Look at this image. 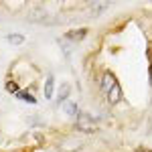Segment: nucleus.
<instances>
[{"instance_id":"1","label":"nucleus","mask_w":152,"mask_h":152,"mask_svg":"<svg viewBox=\"0 0 152 152\" xmlns=\"http://www.w3.org/2000/svg\"><path fill=\"white\" fill-rule=\"evenodd\" d=\"M77 122V130H81V132H91V130L95 128V120L89 114H85V112H81V114H77V118H75Z\"/></svg>"},{"instance_id":"2","label":"nucleus","mask_w":152,"mask_h":152,"mask_svg":"<svg viewBox=\"0 0 152 152\" xmlns=\"http://www.w3.org/2000/svg\"><path fill=\"white\" fill-rule=\"evenodd\" d=\"M114 85H118L116 77H114V73H112V71H105V73H104V77H102V89H104L105 94H110Z\"/></svg>"},{"instance_id":"3","label":"nucleus","mask_w":152,"mask_h":152,"mask_svg":"<svg viewBox=\"0 0 152 152\" xmlns=\"http://www.w3.org/2000/svg\"><path fill=\"white\" fill-rule=\"evenodd\" d=\"M61 105H63V112H65L69 118H77L79 112H77V104H75V102H63Z\"/></svg>"},{"instance_id":"4","label":"nucleus","mask_w":152,"mask_h":152,"mask_svg":"<svg viewBox=\"0 0 152 152\" xmlns=\"http://www.w3.org/2000/svg\"><path fill=\"white\" fill-rule=\"evenodd\" d=\"M120 97H122V89H120V83H118V85L112 87V91L107 94V99H110V104H118Z\"/></svg>"},{"instance_id":"5","label":"nucleus","mask_w":152,"mask_h":152,"mask_svg":"<svg viewBox=\"0 0 152 152\" xmlns=\"http://www.w3.org/2000/svg\"><path fill=\"white\" fill-rule=\"evenodd\" d=\"M85 35H87V28H77V31L67 33V39H69V41H81Z\"/></svg>"},{"instance_id":"6","label":"nucleus","mask_w":152,"mask_h":152,"mask_svg":"<svg viewBox=\"0 0 152 152\" xmlns=\"http://www.w3.org/2000/svg\"><path fill=\"white\" fill-rule=\"evenodd\" d=\"M69 91H71V85L63 83V85H61V89H59V95H57V102H59V104L67 102V95H69Z\"/></svg>"},{"instance_id":"7","label":"nucleus","mask_w":152,"mask_h":152,"mask_svg":"<svg viewBox=\"0 0 152 152\" xmlns=\"http://www.w3.org/2000/svg\"><path fill=\"white\" fill-rule=\"evenodd\" d=\"M28 18H31V20H43V18H45V10H43L41 6H37L33 10H28Z\"/></svg>"},{"instance_id":"8","label":"nucleus","mask_w":152,"mask_h":152,"mask_svg":"<svg viewBox=\"0 0 152 152\" xmlns=\"http://www.w3.org/2000/svg\"><path fill=\"white\" fill-rule=\"evenodd\" d=\"M53 87H55V79H53V75H49L47 83H45V97H53Z\"/></svg>"},{"instance_id":"9","label":"nucleus","mask_w":152,"mask_h":152,"mask_svg":"<svg viewBox=\"0 0 152 152\" xmlns=\"http://www.w3.org/2000/svg\"><path fill=\"white\" fill-rule=\"evenodd\" d=\"M16 97H18V99H23V102H26V104H37V99L28 94V91H18Z\"/></svg>"},{"instance_id":"10","label":"nucleus","mask_w":152,"mask_h":152,"mask_svg":"<svg viewBox=\"0 0 152 152\" xmlns=\"http://www.w3.org/2000/svg\"><path fill=\"white\" fill-rule=\"evenodd\" d=\"M8 43H10V45H23L24 37L23 35H10V37H8Z\"/></svg>"},{"instance_id":"11","label":"nucleus","mask_w":152,"mask_h":152,"mask_svg":"<svg viewBox=\"0 0 152 152\" xmlns=\"http://www.w3.org/2000/svg\"><path fill=\"white\" fill-rule=\"evenodd\" d=\"M105 8H107V2H95L94 8H91V12H94V14H97V12L105 10Z\"/></svg>"},{"instance_id":"12","label":"nucleus","mask_w":152,"mask_h":152,"mask_svg":"<svg viewBox=\"0 0 152 152\" xmlns=\"http://www.w3.org/2000/svg\"><path fill=\"white\" fill-rule=\"evenodd\" d=\"M59 45L63 47V51H65V55H69V53H71V45L67 43V41H65V39H61V41H59Z\"/></svg>"},{"instance_id":"13","label":"nucleus","mask_w":152,"mask_h":152,"mask_svg":"<svg viewBox=\"0 0 152 152\" xmlns=\"http://www.w3.org/2000/svg\"><path fill=\"white\" fill-rule=\"evenodd\" d=\"M6 91H10V94H18V87H16V83L8 81V83H6Z\"/></svg>"}]
</instances>
